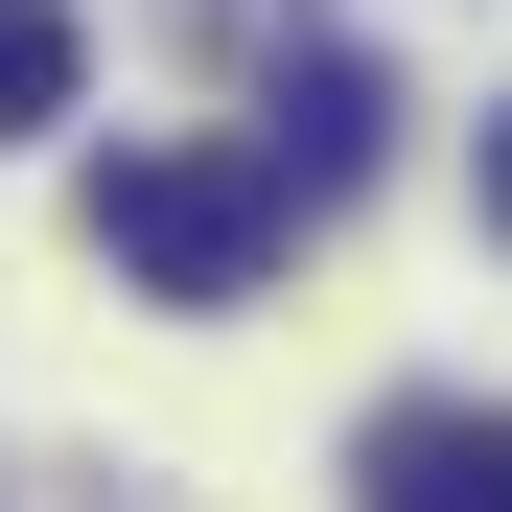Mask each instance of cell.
Masks as SVG:
<instances>
[{
	"instance_id": "277c9868",
	"label": "cell",
	"mask_w": 512,
	"mask_h": 512,
	"mask_svg": "<svg viewBox=\"0 0 512 512\" xmlns=\"http://www.w3.org/2000/svg\"><path fill=\"white\" fill-rule=\"evenodd\" d=\"M70 70H94V24H70V0H0V140H47Z\"/></svg>"
},
{
	"instance_id": "7a4b0ae2",
	"label": "cell",
	"mask_w": 512,
	"mask_h": 512,
	"mask_svg": "<svg viewBox=\"0 0 512 512\" xmlns=\"http://www.w3.org/2000/svg\"><path fill=\"white\" fill-rule=\"evenodd\" d=\"M373 117H396L373 47H303L280 94H256V187H280V210H350V187H373Z\"/></svg>"
},
{
	"instance_id": "5b68a950",
	"label": "cell",
	"mask_w": 512,
	"mask_h": 512,
	"mask_svg": "<svg viewBox=\"0 0 512 512\" xmlns=\"http://www.w3.org/2000/svg\"><path fill=\"white\" fill-rule=\"evenodd\" d=\"M489 233H512V117H489Z\"/></svg>"
},
{
	"instance_id": "3957f363",
	"label": "cell",
	"mask_w": 512,
	"mask_h": 512,
	"mask_svg": "<svg viewBox=\"0 0 512 512\" xmlns=\"http://www.w3.org/2000/svg\"><path fill=\"white\" fill-rule=\"evenodd\" d=\"M373 512H512V396H396L373 443H350Z\"/></svg>"
},
{
	"instance_id": "6da1fadb",
	"label": "cell",
	"mask_w": 512,
	"mask_h": 512,
	"mask_svg": "<svg viewBox=\"0 0 512 512\" xmlns=\"http://www.w3.org/2000/svg\"><path fill=\"white\" fill-rule=\"evenodd\" d=\"M280 187H256V140L210 163V140H117L94 163V256H117V280L140 303H256V280H280Z\"/></svg>"
}]
</instances>
